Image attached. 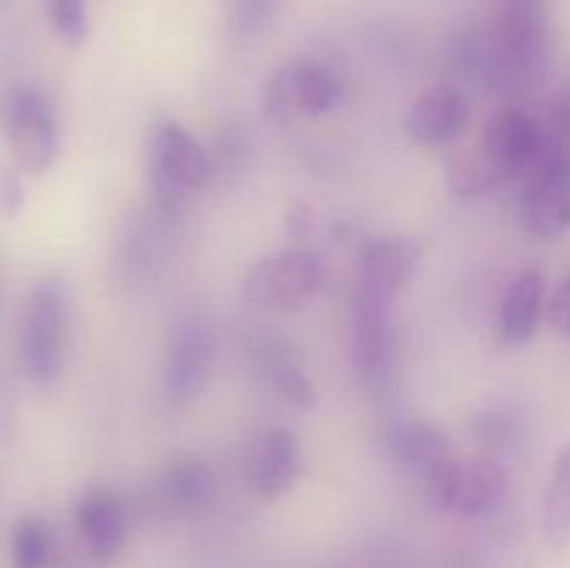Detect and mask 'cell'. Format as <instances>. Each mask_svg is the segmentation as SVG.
I'll return each mask as SVG.
<instances>
[{
    "label": "cell",
    "instance_id": "cell-10",
    "mask_svg": "<svg viewBox=\"0 0 570 568\" xmlns=\"http://www.w3.org/2000/svg\"><path fill=\"white\" fill-rule=\"evenodd\" d=\"M471 120V100L456 84H434L415 98L404 117V131L412 143L443 148L465 131Z\"/></svg>",
    "mask_w": 570,
    "mask_h": 568
},
{
    "label": "cell",
    "instance_id": "cell-16",
    "mask_svg": "<svg viewBox=\"0 0 570 568\" xmlns=\"http://www.w3.org/2000/svg\"><path fill=\"white\" fill-rule=\"evenodd\" d=\"M76 523L89 555L98 562L111 560L120 551L128 532V512L120 496L111 490H89L76 505Z\"/></svg>",
    "mask_w": 570,
    "mask_h": 568
},
{
    "label": "cell",
    "instance_id": "cell-12",
    "mask_svg": "<svg viewBox=\"0 0 570 568\" xmlns=\"http://www.w3.org/2000/svg\"><path fill=\"white\" fill-rule=\"evenodd\" d=\"M351 329H354V356L360 376L371 384H382L390 376V362H393L390 304L356 290L351 304Z\"/></svg>",
    "mask_w": 570,
    "mask_h": 568
},
{
    "label": "cell",
    "instance_id": "cell-17",
    "mask_svg": "<svg viewBox=\"0 0 570 568\" xmlns=\"http://www.w3.org/2000/svg\"><path fill=\"white\" fill-rule=\"evenodd\" d=\"M543 298L546 276L540 271H523L512 278L499 306V334L507 345H523L534 337Z\"/></svg>",
    "mask_w": 570,
    "mask_h": 568
},
{
    "label": "cell",
    "instance_id": "cell-9",
    "mask_svg": "<svg viewBox=\"0 0 570 568\" xmlns=\"http://www.w3.org/2000/svg\"><path fill=\"white\" fill-rule=\"evenodd\" d=\"M423 488L440 510L456 512V516H482L501 499L504 468L490 451L468 457V460L456 454V460Z\"/></svg>",
    "mask_w": 570,
    "mask_h": 568
},
{
    "label": "cell",
    "instance_id": "cell-28",
    "mask_svg": "<svg viewBox=\"0 0 570 568\" xmlns=\"http://www.w3.org/2000/svg\"><path fill=\"white\" fill-rule=\"evenodd\" d=\"M287 228H289V234H293L295 239H304L306 234L312 232V212H309V206H304V204L293 206V212H289V215H287Z\"/></svg>",
    "mask_w": 570,
    "mask_h": 568
},
{
    "label": "cell",
    "instance_id": "cell-21",
    "mask_svg": "<svg viewBox=\"0 0 570 568\" xmlns=\"http://www.w3.org/2000/svg\"><path fill=\"white\" fill-rule=\"evenodd\" d=\"M267 379H271L273 390H276L284 401H289V404L312 407L317 401L315 384L309 382L304 368H301L289 354L267 356Z\"/></svg>",
    "mask_w": 570,
    "mask_h": 568
},
{
    "label": "cell",
    "instance_id": "cell-22",
    "mask_svg": "<svg viewBox=\"0 0 570 568\" xmlns=\"http://www.w3.org/2000/svg\"><path fill=\"white\" fill-rule=\"evenodd\" d=\"M48 14L56 33L67 45H81L89 33L87 0H48Z\"/></svg>",
    "mask_w": 570,
    "mask_h": 568
},
{
    "label": "cell",
    "instance_id": "cell-3",
    "mask_svg": "<svg viewBox=\"0 0 570 568\" xmlns=\"http://www.w3.org/2000/svg\"><path fill=\"white\" fill-rule=\"evenodd\" d=\"M323 278V262L306 245L278 251L265 256L248 271L243 282V295L259 310H301L315 298Z\"/></svg>",
    "mask_w": 570,
    "mask_h": 568
},
{
    "label": "cell",
    "instance_id": "cell-11",
    "mask_svg": "<svg viewBox=\"0 0 570 568\" xmlns=\"http://www.w3.org/2000/svg\"><path fill=\"white\" fill-rule=\"evenodd\" d=\"M215 362V340L198 321H187L173 332L165 362V390L173 401H187L200 393Z\"/></svg>",
    "mask_w": 570,
    "mask_h": 568
},
{
    "label": "cell",
    "instance_id": "cell-4",
    "mask_svg": "<svg viewBox=\"0 0 570 568\" xmlns=\"http://www.w3.org/2000/svg\"><path fill=\"white\" fill-rule=\"evenodd\" d=\"M523 217L543 239L570 228V145L557 134L546 137L538 161L523 176Z\"/></svg>",
    "mask_w": 570,
    "mask_h": 568
},
{
    "label": "cell",
    "instance_id": "cell-20",
    "mask_svg": "<svg viewBox=\"0 0 570 568\" xmlns=\"http://www.w3.org/2000/svg\"><path fill=\"white\" fill-rule=\"evenodd\" d=\"M53 549V538L42 518L26 516L14 523L9 543L11 568H45Z\"/></svg>",
    "mask_w": 570,
    "mask_h": 568
},
{
    "label": "cell",
    "instance_id": "cell-6",
    "mask_svg": "<svg viewBox=\"0 0 570 568\" xmlns=\"http://www.w3.org/2000/svg\"><path fill=\"white\" fill-rule=\"evenodd\" d=\"M546 134L540 123L523 109H501L484 126L482 139L473 150L482 159L495 187L523 178L543 150Z\"/></svg>",
    "mask_w": 570,
    "mask_h": 568
},
{
    "label": "cell",
    "instance_id": "cell-27",
    "mask_svg": "<svg viewBox=\"0 0 570 568\" xmlns=\"http://www.w3.org/2000/svg\"><path fill=\"white\" fill-rule=\"evenodd\" d=\"M549 323L557 334L570 337V276L557 287L549 301Z\"/></svg>",
    "mask_w": 570,
    "mask_h": 568
},
{
    "label": "cell",
    "instance_id": "cell-29",
    "mask_svg": "<svg viewBox=\"0 0 570 568\" xmlns=\"http://www.w3.org/2000/svg\"><path fill=\"white\" fill-rule=\"evenodd\" d=\"M557 137H562L570 145V98L560 106V115H557Z\"/></svg>",
    "mask_w": 570,
    "mask_h": 568
},
{
    "label": "cell",
    "instance_id": "cell-5",
    "mask_svg": "<svg viewBox=\"0 0 570 568\" xmlns=\"http://www.w3.org/2000/svg\"><path fill=\"white\" fill-rule=\"evenodd\" d=\"M345 98V84L328 67L315 61H289L278 67L265 87V111L284 126L298 117H321L337 109Z\"/></svg>",
    "mask_w": 570,
    "mask_h": 568
},
{
    "label": "cell",
    "instance_id": "cell-2",
    "mask_svg": "<svg viewBox=\"0 0 570 568\" xmlns=\"http://www.w3.org/2000/svg\"><path fill=\"white\" fill-rule=\"evenodd\" d=\"M148 173L156 204L165 212H178L189 195L209 184L215 167L204 145L181 123L167 120L150 137Z\"/></svg>",
    "mask_w": 570,
    "mask_h": 568
},
{
    "label": "cell",
    "instance_id": "cell-19",
    "mask_svg": "<svg viewBox=\"0 0 570 568\" xmlns=\"http://www.w3.org/2000/svg\"><path fill=\"white\" fill-rule=\"evenodd\" d=\"M543 527L551 546L562 549V546L570 543V445L560 451L554 471H551L543 507Z\"/></svg>",
    "mask_w": 570,
    "mask_h": 568
},
{
    "label": "cell",
    "instance_id": "cell-14",
    "mask_svg": "<svg viewBox=\"0 0 570 568\" xmlns=\"http://www.w3.org/2000/svg\"><path fill=\"white\" fill-rule=\"evenodd\" d=\"M417 256H421V248L412 239H371L362 248L356 290L384 301V304H393V298L415 271Z\"/></svg>",
    "mask_w": 570,
    "mask_h": 568
},
{
    "label": "cell",
    "instance_id": "cell-15",
    "mask_svg": "<svg viewBox=\"0 0 570 568\" xmlns=\"http://www.w3.org/2000/svg\"><path fill=\"white\" fill-rule=\"evenodd\" d=\"M301 473L298 440L287 429H271L256 440L245 462L248 488L259 499H278L295 484Z\"/></svg>",
    "mask_w": 570,
    "mask_h": 568
},
{
    "label": "cell",
    "instance_id": "cell-13",
    "mask_svg": "<svg viewBox=\"0 0 570 568\" xmlns=\"http://www.w3.org/2000/svg\"><path fill=\"white\" fill-rule=\"evenodd\" d=\"M387 449L390 457L423 484L432 482L440 471H445L456 460V451L451 449L445 434L432 423L415 421V418L395 421L387 429Z\"/></svg>",
    "mask_w": 570,
    "mask_h": 568
},
{
    "label": "cell",
    "instance_id": "cell-8",
    "mask_svg": "<svg viewBox=\"0 0 570 568\" xmlns=\"http://www.w3.org/2000/svg\"><path fill=\"white\" fill-rule=\"evenodd\" d=\"M6 134H9L14 165L28 176H42L59 156V123L56 109L39 89H14L6 104Z\"/></svg>",
    "mask_w": 570,
    "mask_h": 568
},
{
    "label": "cell",
    "instance_id": "cell-25",
    "mask_svg": "<svg viewBox=\"0 0 570 568\" xmlns=\"http://www.w3.org/2000/svg\"><path fill=\"white\" fill-rule=\"evenodd\" d=\"M26 206V182L17 165H0V217L14 221Z\"/></svg>",
    "mask_w": 570,
    "mask_h": 568
},
{
    "label": "cell",
    "instance_id": "cell-18",
    "mask_svg": "<svg viewBox=\"0 0 570 568\" xmlns=\"http://www.w3.org/2000/svg\"><path fill=\"white\" fill-rule=\"evenodd\" d=\"M215 479L200 460H178L161 477V499L173 510H198L212 499Z\"/></svg>",
    "mask_w": 570,
    "mask_h": 568
},
{
    "label": "cell",
    "instance_id": "cell-24",
    "mask_svg": "<svg viewBox=\"0 0 570 568\" xmlns=\"http://www.w3.org/2000/svg\"><path fill=\"white\" fill-rule=\"evenodd\" d=\"M278 0H234L232 6V31L237 37H250L262 31L276 11Z\"/></svg>",
    "mask_w": 570,
    "mask_h": 568
},
{
    "label": "cell",
    "instance_id": "cell-7",
    "mask_svg": "<svg viewBox=\"0 0 570 568\" xmlns=\"http://www.w3.org/2000/svg\"><path fill=\"white\" fill-rule=\"evenodd\" d=\"M493 45L507 81H534L546 61L543 0H495Z\"/></svg>",
    "mask_w": 570,
    "mask_h": 568
},
{
    "label": "cell",
    "instance_id": "cell-1",
    "mask_svg": "<svg viewBox=\"0 0 570 568\" xmlns=\"http://www.w3.org/2000/svg\"><path fill=\"white\" fill-rule=\"evenodd\" d=\"M67 290L59 276H42L28 293L20 326V360L28 382L50 388L65 368Z\"/></svg>",
    "mask_w": 570,
    "mask_h": 568
},
{
    "label": "cell",
    "instance_id": "cell-26",
    "mask_svg": "<svg viewBox=\"0 0 570 568\" xmlns=\"http://www.w3.org/2000/svg\"><path fill=\"white\" fill-rule=\"evenodd\" d=\"M17 429V395L9 373L0 368V445H9Z\"/></svg>",
    "mask_w": 570,
    "mask_h": 568
},
{
    "label": "cell",
    "instance_id": "cell-23",
    "mask_svg": "<svg viewBox=\"0 0 570 568\" xmlns=\"http://www.w3.org/2000/svg\"><path fill=\"white\" fill-rule=\"evenodd\" d=\"M476 434L493 454V451L512 449L515 443H521L518 440L521 438V423L512 415V410H490L488 415L476 421Z\"/></svg>",
    "mask_w": 570,
    "mask_h": 568
}]
</instances>
